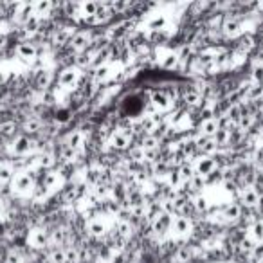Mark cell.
Masks as SVG:
<instances>
[{"mask_svg":"<svg viewBox=\"0 0 263 263\" xmlns=\"http://www.w3.org/2000/svg\"><path fill=\"white\" fill-rule=\"evenodd\" d=\"M38 148V141L31 136H26V134H20L18 137H15L11 143V150L15 155H20V157H26L27 154L34 152Z\"/></svg>","mask_w":263,"mask_h":263,"instance_id":"obj_1","label":"cell"},{"mask_svg":"<svg viewBox=\"0 0 263 263\" xmlns=\"http://www.w3.org/2000/svg\"><path fill=\"white\" fill-rule=\"evenodd\" d=\"M80 78H81L80 69H76V67H65V69H62V72L58 74L56 81H58V85L63 88H72V87L76 88Z\"/></svg>","mask_w":263,"mask_h":263,"instance_id":"obj_2","label":"cell"},{"mask_svg":"<svg viewBox=\"0 0 263 263\" xmlns=\"http://www.w3.org/2000/svg\"><path fill=\"white\" fill-rule=\"evenodd\" d=\"M15 56L26 63H34L38 60V47L33 42H24V44L15 45Z\"/></svg>","mask_w":263,"mask_h":263,"instance_id":"obj_3","label":"cell"},{"mask_svg":"<svg viewBox=\"0 0 263 263\" xmlns=\"http://www.w3.org/2000/svg\"><path fill=\"white\" fill-rule=\"evenodd\" d=\"M47 243H51V236H49V231L45 227H36L29 233L31 249H44L47 247Z\"/></svg>","mask_w":263,"mask_h":263,"instance_id":"obj_4","label":"cell"},{"mask_svg":"<svg viewBox=\"0 0 263 263\" xmlns=\"http://www.w3.org/2000/svg\"><path fill=\"white\" fill-rule=\"evenodd\" d=\"M193 220L186 218V216H173V223H172V231L177 234V236H184V234H191L193 233Z\"/></svg>","mask_w":263,"mask_h":263,"instance_id":"obj_5","label":"cell"},{"mask_svg":"<svg viewBox=\"0 0 263 263\" xmlns=\"http://www.w3.org/2000/svg\"><path fill=\"white\" fill-rule=\"evenodd\" d=\"M193 170H195V175H200V177H208V175H211L213 172H216V164H215V159L213 157H198L197 159V162H195V166H193Z\"/></svg>","mask_w":263,"mask_h":263,"instance_id":"obj_6","label":"cell"},{"mask_svg":"<svg viewBox=\"0 0 263 263\" xmlns=\"http://www.w3.org/2000/svg\"><path fill=\"white\" fill-rule=\"evenodd\" d=\"M152 103H154L155 108L166 110V108H170L173 103H175V96L170 94L166 88H162V90L154 92V96H152Z\"/></svg>","mask_w":263,"mask_h":263,"instance_id":"obj_7","label":"cell"},{"mask_svg":"<svg viewBox=\"0 0 263 263\" xmlns=\"http://www.w3.org/2000/svg\"><path fill=\"white\" fill-rule=\"evenodd\" d=\"M0 137H4V139H15V137H18V124L13 119L0 121Z\"/></svg>","mask_w":263,"mask_h":263,"instance_id":"obj_8","label":"cell"},{"mask_svg":"<svg viewBox=\"0 0 263 263\" xmlns=\"http://www.w3.org/2000/svg\"><path fill=\"white\" fill-rule=\"evenodd\" d=\"M220 130V124H218V119L213 117V119H208V121H202L198 123V132H200V136H205V137H215L216 132Z\"/></svg>","mask_w":263,"mask_h":263,"instance_id":"obj_9","label":"cell"},{"mask_svg":"<svg viewBox=\"0 0 263 263\" xmlns=\"http://www.w3.org/2000/svg\"><path fill=\"white\" fill-rule=\"evenodd\" d=\"M180 63L179 56H177V52H166L162 58H159V65H161V69L164 70H173L177 69Z\"/></svg>","mask_w":263,"mask_h":263,"instance_id":"obj_10","label":"cell"},{"mask_svg":"<svg viewBox=\"0 0 263 263\" xmlns=\"http://www.w3.org/2000/svg\"><path fill=\"white\" fill-rule=\"evenodd\" d=\"M16 177L15 168L11 164H2L0 166V182H13Z\"/></svg>","mask_w":263,"mask_h":263,"instance_id":"obj_11","label":"cell"},{"mask_svg":"<svg viewBox=\"0 0 263 263\" xmlns=\"http://www.w3.org/2000/svg\"><path fill=\"white\" fill-rule=\"evenodd\" d=\"M166 26H168V20H166V16H155V18H152L150 22H148V29H150V33H157V31H162L166 29Z\"/></svg>","mask_w":263,"mask_h":263,"instance_id":"obj_12","label":"cell"}]
</instances>
